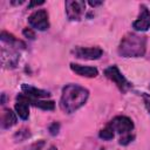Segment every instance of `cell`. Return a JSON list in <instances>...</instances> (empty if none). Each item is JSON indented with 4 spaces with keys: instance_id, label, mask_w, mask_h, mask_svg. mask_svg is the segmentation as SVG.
I'll list each match as a JSON object with an SVG mask.
<instances>
[{
    "instance_id": "26",
    "label": "cell",
    "mask_w": 150,
    "mask_h": 150,
    "mask_svg": "<svg viewBox=\"0 0 150 150\" xmlns=\"http://www.w3.org/2000/svg\"><path fill=\"white\" fill-rule=\"evenodd\" d=\"M23 2H25L23 0H20V1H11L12 5H21V4H23Z\"/></svg>"
},
{
    "instance_id": "17",
    "label": "cell",
    "mask_w": 150,
    "mask_h": 150,
    "mask_svg": "<svg viewBox=\"0 0 150 150\" xmlns=\"http://www.w3.org/2000/svg\"><path fill=\"white\" fill-rule=\"evenodd\" d=\"M29 136H30L29 129H27V128H21V129H19V130L14 134L13 138H14L15 142H22V141L27 139Z\"/></svg>"
},
{
    "instance_id": "2",
    "label": "cell",
    "mask_w": 150,
    "mask_h": 150,
    "mask_svg": "<svg viewBox=\"0 0 150 150\" xmlns=\"http://www.w3.org/2000/svg\"><path fill=\"white\" fill-rule=\"evenodd\" d=\"M146 52V36L137 33H127L117 48L122 57H142Z\"/></svg>"
},
{
    "instance_id": "21",
    "label": "cell",
    "mask_w": 150,
    "mask_h": 150,
    "mask_svg": "<svg viewBox=\"0 0 150 150\" xmlns=\"http://www.w3.org/2000/svg\"><path fill=\"white\" fill-rule=\"evenodd\" d=\"M22 34H23L25 38H27V39H29V40H34V39H35V32H34L32 28H28V27L23 28Z\"/></svg>"
},
{
    "instance_id": "24",
    "label": "cell",
    "mask_w": 150,
    "mask_h": 150,
    "mask_svg": "<svg viewBox=\"0 0 150 150\" xmlns=\"http://www.w3.org/2000/svg\"><path fill=\"white\" fill-rule=\"evenodd\" d=\"M88 4L91 6V7H97V6H100V5H102L103 4V1H93V0H89L88 1Z\"/></svg>"
},
{
    "instance_id": "12",
    "label": "cell",
    "mask_w": 150,
    "mask_h": 150,
    "mask_svg": "<svg viewBox=\"0 0 150 150\" xmlns=\"http://www.w3.org/2000/svg\"><path fill=\"white\" fill-rule=\"evenodd\" d=\"M16 114L9 109V108H6L2 110L1 112V118H0V124H1V129L6 130V129H9L12 128L13 125L16 124Z\"/></svg>"
},
{
    "instance_id": "10",
    "label": "cell",
    "mask_w": 150,
    "mask_h": 150,
    "mask_svg": "<svg viewBox=\"0 0 150 150\" xmlns=\"http://www.w3.org/2000/svg\"><path fill=\"white\" fill-rule=\"evenodd\" d=\"M16 98L23 100L28 104L38 107V108H40L42 110H54L55 109V102L54 101H43V100H40V98H33V97H29V96H27L25 94H19L16 96Z\"/></svg>"
},
{
    "instance_id": "19",
    "label": "cell",
    "mask_w": 150,
    "mask_h": 150,
    "mask_svg": "<svg viewBox=\"0 0 150 150\" xmlns=\"http://www.w3.org/2000/svg\"><path fill=\"white\" fill-rule=\"evenodd\" d=\"M134 138H135L134 135H131V134H125V135H122V136H121L118 143H120L121 145H128L130 142L134 141Z\"/></svg>"
},
{
    "instance_id": "14",
    "label": "cell",
    "mask_w": 150,
    "mask_h": 150,
    "mask_svg": "<svg viewBox=\"0 0 150 150\" xmlns=\"http://www.w3.org/2000/svg\"><path fill=\"white\" fill-rule=\"evenodd\" d=\"M0 39L4 43H6L7 46L12 47V48H15V49H25L26 48V43L19 39H16L13 34L6 32V30H2L1 32V35H0Z\"/></svg>"
},
{
    "instance_id": "16",
    "label": "cell",
    "mask_w": 150,
    "mask_h": 150,
    "mask_svg": "<svg viewBox=\"0 0 150 150\" xmlns=\"http://www.w3.org/2000/svg\"><path fill=\"white\" fill-rule=\"evenodd\" d=\"M114 136H115V131L108 124L103 129H101L100 132H98V137L101 139H104V141H110V139L114 138Z\"/></svg>"
},
{
    "instance_id": "13",
    "label": "cell",
    "mask_w": 150,
    "mask_h": 150,
    "mask_svg": "<svg viewBox=\"0 0 150 150\" xmlns=\"http://www.w3.org/2000/svg\"><path fill=\"white\" fill-rule=\"evenodd\" d=\"M21 90L25 95H27L29 97H33V98H45V97L50 96V93L48 90L40 89V88H36V87H33V86H29V84H26V83H23L21 86Z\"/></svg>"
},
{
    "instance_id": "4",
    "label": "cell",
    "mask_w": 150,
    "mask_h": 150,
    "mask_svg": "<svg viewBox=\"0 0 150 150\" xmlns=\"http://www.w3.org/2000/svg\"><path fill=\"white\" fill-rule=\"evenodd\" d=\"M66 14L70 21H80L86 11V2L80 0H67L64 2Z\"/></svg>"
},
{
    "instance_id": "23",
    "label": "cell",
    "mask_w": 150,
    "mask_h": 150,
    "mask_svg": "<svg viewBox=\"0 0 150 150\" xmlns=\"http://www.w3.org/2000/svg\"><path fill=\"white\" fill-rule=\"evenodd\" d=\"M43 4H45L43 0H41V1H30V2L28 4V8H33V7H35V6H40V5H43Z\"/></svg>"
},
{
    "instance_id": "3",
    "label": "cell",
    "mask_w": 150,
    "mask_h": 150,
    "mask_svg": "<svg viewBox=\"0 0 150 150\" xmlns=\"http://www.w3.org/2000/svg\"><path fill=\"white\" fill-rule=\"evenodd\" d=\"M103 74H104V76H105L107 79H109L110 81H112V82L116 84V87H117L122 93H127V91L132 87V84L124 77V75L120 71L118 67L115 66V64H112V66L105 68L104 71H103Z\"/></svg>"
},
{
    "instance_id": "25",
    "label": "cell",
    "mask_w": 150,
    "mask_h": 150,
    "mask_svg": "<svg viewBox=\"0 0 150 150\" xmlns=\"http://www.w3.org/2000/svg\"><path fill=\"white\" fill-rule=\"evenodd\" d=\"M6 103V94L2 93L1 94V104H5Z\"/></svg>"
},
{
    "instance_id": "5",
    "label": "cell",
    "mask_w": 150,
    "mask_h": 150,
    "mask_svg": "<svg viewBox=\"0 0 150 150\" xmlns=\"http://www.w3.org/2000/svg\"><path fill=\"white\" fill-rule=\"evenodd\" d=\"M28 23L32 28L38 30H46L49 28L48 13L46 9H38L28 16Z\"/></svg>"
},
{
    "instance_id": "22",
    "label": "cell",
    "mask_w": 150,
    "mask_h": 150,
    "mask_svg": "<svg viewBox=\"0 0 150 150\" xmlns=\"http://www.w3.org/2000/svg\"><path fill=\"white\" fill-rule=\"evenodd\" d=\"M142 97H143V101H144L145 108H146V110H148V111H149V114H150V95H149V94L143 93Z\"/></svg>"
},
{
    "instance_id": "11",
    "label": "cell",
    "mask_w": 150,
    "mask_h": 150,
    "mask_svg": "<svg viewBox=\"0 0 150 150\" xmlns=\"http://www.w3.org/2000/svg\"><path fill=\"white\" fill-rule=\"evenodd\" d=\"M70 69L80 75V76H84V77H96L98 75V70L95 67H90V66H82L79 63H70Z\"/></svg>"
},
{
    "instance_id": "9",
    "label": "cell",
    "mask_w": 150,
    "mask_h": 150,
    "mask_svg": "<svg viewBox=\"0 0 150 150\" xmlns=\"http://www.w3.org/2000/svg\"><path fill=\"white\" fill-rule=\"evenodd\" d=\"M132 28L138 32H145L150 28V11L145 5L139 6V14L132 22Z\"/></svg>"
},
{
    "instance_id": "15",
    "label": "cell",
    "mask_w": 150,
    "mask_h": 150,
    "mask_svg": "<svg viewBox=\"0 0 150 150\" xmlns=\"http://www.w3.org/2000/svg\"><path fill=\"white\" fill-rule=\"evenodd\" d=\"M14 108H15V111H16L18 116H19L21 120L26 121V120L29 117V104H28L26 101L16 98V103H15Z\"/></svg>"
},
{
    "instance_id": "27",
    "label": "cell",
    "mask_w": 150,
    "mask_h": 150,
    "mask_svg": "<svg viewBox=\"0 0 150 150\" xmlns=\"http://www.w3.org/2000/svg\"><path fill=\"white\" fill-rule=\"evenodd\" d=\"M48 150H57V148H56V146H54V145H52V146H49V148H48Z\"/></svg>"
},
{
    "instance_id": "7",
    "label": "cell",
    "mask_w": 150,
    "mask_h": 150,
    "mask_svg": "<svg viewBox=\"0 0 150 150\" xmlns=\"http://www.w3.org/2000/svg\"><path fill=\"white\" fill-rule=\"evenodd\" d=\"M8 48H6V46H2L1 48V63L4 68L7 69H13L16 68L19 60H20V53L18 49L12 48L9 46H7Z\"/></svg>"
},
{
    "instance_id": "18",
    "label": "cell",
    "mask_w": 150,
    "mask_h": 150,
    "mask_svg": "<svg viewBox=\"0 0 150 150\" xmlns=\"http://www.w3.org/2000/svg\"><path fill=\"white\" fill-rule=\"evenodd\" d=\"M46 145V142L43 139H40L33 144H30L29 146H27L25 150H43V146Z\"/></svg>"
},
{
    "instance_id": "1",
    "label": "cell",
    "mask_w": 150,
    "mask_h": 150,
    "mask_svg": "<svg viewBox=\"0 0 150 150\" xmlns=\"http://www.w3.org/2000/svg\"><path fill=\"white\" fill-rule=\"evenodd\" d=\"M89 90L80 84L69 83L62 88L60 97V109L66 114H73L87 102Z\"/></svg>"
},
{
    "instance_id": "20",
    "label": "cell",
    "mask_w": 150,
    "mask_h": 150,
    "mask_svg": "<svg viewBox=\"0 0 150 150\" xmlns=\"http://www.w3.org/2000/svg\"><path fill=\"white\" fill-rule=\"evenodd\" d=\"M60 123L59 122H53V123H50V125L48 127V131H49V134L52 135V136H56L57 134H59V131H60Z\"/></svg>"
},
{
    "instance_id": "28",
    "label": "cell",
    "mask_w": 150,
    "mask_h": 150,
    "mask_svg": "<svg viewBox=\"0 0 150 150\" xmlns=\"http://www.w3.org/2000/svg\"><path fill=\"white\" fill-rule=\"evenodd\" d=\"M100 150H107V149H104V148H101V149H100Z\"/></svg>"
},
{
    "instance_id": "8",
    "label": "cell",
    "mask_w": 150,
    "mask_h": 150,
    "mask_svg": "<svg viewBox=\"0 0 150 150\" xmlns=\"http://www.w3.org/2000/svg\"><path fill=\"white\" fill-rule=\"evenodd\" d=\"M71 54L81 60H97L102 56L103 50L100 47H75Z\"/></svg>"
},
{
    "instance_id": "6",
    "label": "cell",
    "mask_w": 150,
    "mask_h": 150,
    "mask_svg": "<svg viewBox=\"0 0 150 150\" xmlns=\"http://www.w3.org/2000/svg\"><path fill=\"white\" fill-rule=\"evenodd\" d=\"M108 125L115 132H118L121 135L130 134V131H132V129L135 127L132 120L128 116H116L108 123Z\"/></svg>"
}]
</instances>
